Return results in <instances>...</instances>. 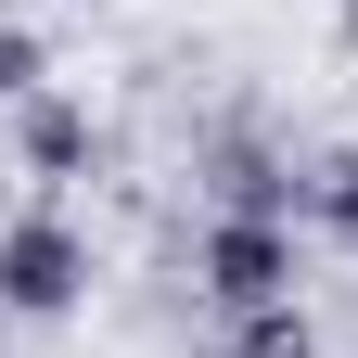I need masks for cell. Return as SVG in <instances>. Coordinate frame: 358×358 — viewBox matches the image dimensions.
Here are the masks:
<instances>
[{
    "instance_id": "cell-1",
    "label": "cell",
    "mask_w": 358,
    "mask_h": 358,
    "mask_svg": "<svg viewBox=\"0 0 358 358\" xmlns=\"http://www.w3.org/2000/svg\"><path fill=\"white\" fill-rule=\"evenodd\" d=\"M192 282L217 320H256V307H294V217H217Z\"/></svg>"
},
{
    "instance_id": "cell-2",
    "label": "cell",
    "mask_w": 358,
    "mask_h": 358,
    "mask_svg": "<svg viewBox=\"0 0 358 358\" xmlns=\"http://www.w3.org/2000/svg\"><path fill=\"white\" fill-rule=\"evenodd\" d=\"M77 294H90V243L64 231L52 205L13 217V231H0V320H64Z\"/></svg>"
},
{
    "instance_id": "cell-3",
    "label": "cell",
    "mask_w": 358,
    "mask_h": 358,
    "mask_svg": "<svg viewBox=\"0 0 358 358\" xmlns=\"http://www.w3.org/2000/svg\"><path fill=\"white\" fill-rule=\"evenodd\" d=\"M307 179L294 166H268V154H217V217H294Z\"/></svg>"
},
{
    "instance_id": "cell-4",
    "label": "cell",
    "mask_w": 358,
    "mask_h": 358,
    "mask_svg": "<svg viewBox=\"0 0 358 358\" xmlns=\"http://www.w3.org/2000/svg\"><path fill=\"white\" fill-rule=\"evenodd\" d=\"M26 166H38V179H64V166H90V115L38 90V103H26Z\"/></svg>"
},
{
    "instance_id": "cell-5",
    "label": "cell",
    "mask_w": 358,
    "mask_h": 358,
    "mask_svg": "<svg viewBox=\"0 0 358 358\" xmlns=\"http://www.w3.org/2000/svg\"><path fill=\"white\" fill-rule=\"evenodd\" d=\"M294 217H307V231H333V243H358V154H320V166H307Z\"/></svg>"
},
{
    "instance_id": "cell-6",
    "label": "cell",
    "mask_w": 358,
    "mask_h": 358,
    "mask_svg": "<svg viewBox=\"0 0 358 358\" xmlns=\"http://www.w3.org/2000/svg\"><path fill=\"white\" fill-rule=\"evenodd\" d=\"M217 358H320V333H307V307H256V320H231Z\"/></svg>"
},
{
    "instance_id": "cell-7",
    "label": "cell",
    "mask_w": 358,
    "mask_h": 358,
    "mask_svg": "<svg viewBox=\"0 0 358 358\" xmlns=\"http://www.w3.org/2000/svg\"><path fill=\"white\" fill-rule=\"evenodd\" d=\"M38 77H52V64H38V38L0 26V103H38Z\"/></svg>"
}]
</instances>
